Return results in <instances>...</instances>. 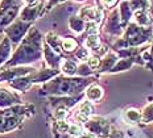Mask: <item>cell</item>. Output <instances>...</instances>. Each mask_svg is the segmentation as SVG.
<instances>
[{"label": "cell", "mask_w": 153, "mask_h": 138, "mask_svg": "<svg viewBox=\"0 0 153 138\" xmlns=\"http://www.w3.org/2000/svg\"><path fill=\"white\" fill-rule=\"evenodd\" d=\"M44 42L45 38L42 37L41 32L32 25L24 40L15 49L11 59L3 66V70L15 66H27L40 61L44 55Z\"/></svg>", "instance_id": "1"}, {"label": "cell", "mask_w": 153, "mask_h": 138, "mask_svg": "<svg viewBox=\"0 0 153 138\" xmlns=\"http://www.w3.org/2000/svg\"><path fill=\"white\" fill-rule=\"evenodd\" d=\"M24 0H0V33H4L20 16Z\"/></svg>", "instance_id": "2"}, {"label": "cell", "mask_w": 153, "mask_h": 138, "mask_svg": "<svg viewBox=\"0 0 153 138\" xmlns=\"http://www.w3.org/2000/svg\"><path fill=\"white\" fill-rule=\"evenodd\" d=\"M30 27H32L30 22H27L23 20H16L13 24H11L7 29L4 30V34L11 40L15 49L19 46V44L24 40V37L27 36V33L29 32Z\"/></svg>", "instance_id": "3"}, {"label": "cell", "mask_w": 153, "mask_h": 138, "mask_svg": "<svg viewBox=\"0 0 153 138\" xmlns=\"http://www.w3.org/2000/svg\"><path fill=\"white\" fill-rule=\"evenodd\" d=\"M34 72H36V69L30 66H15V67H9V69H4L0 72V83L11 82V80L20 78V76L33 75Z\"/></svg>", "instance_id": "4"}, {"label": "cell", "mask_w": 153, "mask_h": 138, "mask_svg": "<svg viewBox=\"0 0 153 138\" xmlns=\"http://www.w3.org/2000/svg\"><path fill=\"white\" fill-rule=\"evenodd\" d=\"M78 16L83 18L86 22H97L98 25L104 20V9L102 7H94V5H83L79 8Z\"/></svg>", "instance_id": "5"}, {"label": "cell", "mask_w": 153, "mask_h": 138, "mask_svg": "<svg viewBox=\"0 0 153 138\" xmlns=\"http://www.w3.org/2000/svg\"><path fill=\"white\" fill-rule=\"evenodd\" d=\"M85 126L88 129V131L94 133L95 136H99L102 138H106L110 136V125L104 118L102 117H92L87 123L85 124Z\"/></svg>", "instance_id": "6"}, {"label": "cell", "mask_w": 153, "mask_h": 138, "mask_svg": "<svg viewBox=\"0 0 153 138\" xmlns=\"http://www.w3.org/2000/svg\"><path fill=\"white\" fill-rule=\"evenodd\" d=\"M44 12H45V5H44V3H40V4H37V5H24V7L21 8V12H20L19 17H20V20L33 24V21L40 17Z\"/></svg>", "instance_id": "7"}, {"label": "cell", "mask_w": 153, "mask_h": 138, "mask_svg": "<svg viewBox=\"0 0 153 138\" xmlns=\"http://www.w3.org/2000/svg\"><path fill=\"white\" fill-rule=\"evenodd\" d=\"M20 97L12 91H9L5 87H0V108L1 109H7L11 108L16 104H20Z\"/></svg>", "instance_id": "8"}, {"label": "cell", "mask_w": 153, "mask_h": 138, "mask_svg": "<svg viewBox=\"0 0 153 138\" xmlns=\"http://www.w3.org/2000/svg\"><path fill=\"white\" fill-rule=\"evenodd\" d=\"M13 45H12L11 40L4 36L3 40L0 41V67H3L5 63L11 59L12 54H13Z\"/></svg>", "instance_id": "9"}, {"label": "cell", "mask_w": 153, "mask_h": 138, "mask_svg": "<svg viewBox=\"0 0 153 138\" xmlns=\"http://www.w3.org/2000/svg\"><path fill=\"white\" fill-rule=\"evenodd\" d=\"M9 87H11L13 91H19V92H27L29 91L33 86V82H32V75L28 76H20V78H16L11 82H8Z\"/></svg>", "instance_id": "10"}, {"label": "cell", "mask_w": 153, "mask_h": 138, "mask_svg": "<svg viewBox=\"0 0 153 138\" xmlns=\"http://www.w3.org/2000/svg\"><path fill=\"white\" fill-rule=\"evenodd\" d=\"M120 25H122V20H120L119 8H115L110 12V16H108V18H107L106 32H110V33H119Z\"/></svg>", "instance_id": "11"}, {"label": "cell", "mask_w": 153, "mask_h": 138, "mask_svg": "<svg viewBox=\"0 0 153 138\" xmlns=\"http://www.w3.org/2000/svg\"><path fill=\"white\" fill-rule=\"evenodd\" d=\"M57 74H58V71L52 69V67H49V69L37 70V71L32 75V82H33V84H36V83L48 82V80H50L53 76H56Z\"/></svg>", "instance_id": "12"}, {"label": "cell", "mask_w": 153, "mask_h": 138, "mask_svg": "<svg viewBox=\"0 0 153 138\" xmlns=\"http://www.w3.org/2000/svg\"><path fill=\"white\" fill-rule=\"evenodd\" d=\"M44 58H45L46 65L49 66V67H52V69L57 67L58 65L61 66L58 53H57L56 50H53L52 47H50L49 45H46L45 42H44Z\"/></svg>", "instance_id": "13"}, {"label": "cell", "mask_w": 153, "mask_h": 138, "mask_svg": "<svg viewBox=\"0 0 153 138\" xmlns=\"http://www.w3.org/2000/svg\"><path fill=\"white\" fill-rule=\"evenodd\" d=\"M133 21L139 27L148 28L153 22V16L149 11H135L133 12Z\"/></svg>", "instance_id": "14"}, {"label": "cell", "mask_w": 153, "mask_h": 138, "mask_svg": "<svg viewBox=\"0 0 153 138\" xmlns=\"http://www.w3.org/2000/svg\"><path fill=\"white\" fill-rule=\"evenodd\" d=\"M119 15L120 20H122V25H127L131 18L133 17V9L129 4V0H123L119 4Z\"/></svg>", "instance_id": "15"}, {"label": "cell", "mask_w": 153, "mask_h": 138, "mask_svg": "<svg viewBox=\"0 0 153 138\" xmlns=\"http://www.w3.org/2000/svg\"><path fill=\"white\" fill-rule=\"evenodd\" d=\"M104 92H103V88L100 87V86L98 84H91L90 87L87 88V91H86V96H87V100L90 101H99L102 97H103Z\"/></svg>", "instance_id": "16"}, {"label": "cell", "mask_w": 153, "mask_h": 138, "mask_svg": "<svg viewBox=\"0 0 153 138\" xmlns=\"http://www.w3.org/2000/svg\"><path fill=\"white\" fill-rule=\"evenodd\" d=\"M69 28L71 29L74 33H82L83 30H86V21L83 18H81L78 15L71 16L69 18Z\"/></svg>", "instance_id": "17"}, {"label": "cell", "mask_w": 153, "mask_h": 138, "mask_svg": "<svg viewBox=\"0 0 153 138\" xmlns=\"http://www.w3.org/2000/svg\"><path fill=\"white\" fill-rule=\"evenodd\" d=\"M45 44L49 45L57 53L59 51V49H62V40L56 33H53V32H49V33L45 34Z\"/></svg>", "instance_id": "18"}, {"label": "cell", "mask_w": 153, "mask_h": 138, "mask_svg": "<svg viewBox=\"0 0 153 138\" xmlns=\"http://www.w3.org/2000/svg\"><path fill=\"white\" fill-rule=\"evenodd\" d=\"M124 120L127 121V124H137L141 121V112L137 111L136 108H128L124 112Z\"/></svg>", "instance_id": "19"}, {"label": "cell", "mask_w": 153, "mask_h": 138, "mask_svg": "<svg viewBox=\"0 0 153 138\" xmlns=\"http://www.w3.org/2000/svg\"><path fill=\"white\" fill-rule=\"evenodd\" d=\"M61 71L65 74L66 76H73L75 75L76 71H78V66L74 61H70V59H65L61 62V66H59Z\"/></svg>", "instance_id": "20"}, {"label": "cell", "mask_w": 153, "mask_h": 138, "mask_svg": "<svg viewBox=\"0 0 153 138\" xmlns=\"http://www.w3.org/2000/svg\"><path fill=\"white\" fill-rule=\"evenodd\" d=\"M102 44H100V38L99 34H90V36L86 37V47L90 50L98 51L100 49Z\"/></svg>", "instance_id": "21"}, {"label": "cell", "mask_w": 153, "mask_h": 138, "mask_svg": "<svg viewBox=\"0 0 153 138\" xmlns=\"http://www.w3.org/2000/svg\"><path fill=\"white\" fill-rule=\"evenodd\" d=\"M129 4L135 11H149L151 9V0H129Z\"/></svg>", "instance_id": "22"}, {"label": "cell", "mask_w": 153, "mask_h": 138, "mask_svg": "<svg viewBox=\"0 0 153 138\" xmlns=\"http://www.w3.org/2000/svg\"><path fill=\"white\" fill-rule=\"evenodd\" d=\"M76 113H81V114H83V116H86V117L90 118V117L92 116V113H94V107H92L91 101H90V100H85V101H82L81 104H79Z\"/></svg>", "instance_id": "23"}, {"label": "cell", "mask_w": 153, "mask_h": 138, "mask_svg": "<svg viewBox=\"0 0 153 138\" xmlns=\"http://www.w3.org/2000/svg\"><path fill=\"white\" fill-rule=\"evenodd\" d=\"M76 41L74 40V38H63L62 40V50L66 51V53H73V51H75L76 49Z\"/></svg>", "instance_id": "24"}, {"label": "cell", "mask_w": 153, "mask_h": 138, "mask_svg": "<svg viewBox=\"0 0 153 138\" xmlns=\"http://www.w3.org/2000/svg\"><path fill=\"white\" fill-rule=\"evenodd\" d=\"M53 116H54V118H56L57 121L66 120L68 116H69V111H68V108H65V107H58L56 111H54Z\"/></svg>", "instance_id": "25"}, {"label": "cell", "mask_w": 153, "mask_h": 138, "mask_svg": "<svg viewBox=\"0 0 153 138\" xmlns=\"http://www.w3.org/2000/svg\"><path fill=\"white\" fill-rule=\"evenodd\" d=\"M69 129H70V123H68L66 120H61V121H57L56 124V130L61 134H65V133H69Z\"/></svg>", "instance_id": "26"}, {"label": "cell", "mask_w": 153, "mask_h": 138, "mask_svg": "<svg viewBox=\"0 0 153 138\" xmlns=\"http://www.w3.org/2000/svg\"><path fill=\"white\" fill-rule=\"evenodd\" d=\"M83 128H82L81 124L75 123V124H70V129H69V134L74 137H79L82 133H83Z\"/></svg>", "instance_id": "27"}, {"label": "cell", "mask_w": 153, "mask_h": 138, "mask_svg": "<svg viewBox=\"0 0 153 138\" xmlns=\"http://www.w3.org/2000/svg\"><path fill=\"white\" fill-rule=\"evenodd\" d=\"M86 33H87V36H90V34H98L99 33V25L92 21L86 22Z\"/></svg>", "instance_id": "28"}, {"label": "cell", "mask_w": 153, "mask_h": 138, "mask_svg": "<svg viewBox=\"0 0 153 138\" xmlns=\"http://www.w3.org/2000/svg\"><path fill=\"white\" fill-rule=\"evenodd\" d=\"M87 66L90 67L91 70L99 69V66H100V58L98 55H91L90 58L87 59Z\"/></svg>", "instance_id": "29"}, {"label": "cell", "mask_w": 153, "mask_h": 138, "mask_svg": "<svg viewBox=\"0 0 153 138\" xmlns=\"http://www.w3.org/2000/svg\"><path fill=\"white\" fill-rule=\"evenodd\" d=\"M119 0H98L99 3V7L103 9H114V7L117 4Z\"/></svg>", "instance_id": "30"}, {"label": "cell", "mask_w": 153, "mask_h": 138, "mask_svg": "<svg viewBox=\"0 0 153 138\" xmlns=\"http://www.w3.org/2000/svg\"><path fill=\"white\" fill-rule=\"evenodd\" d=\"M75 55L79 61H86V59L90 58V55H88V49H85V47L78 49V51L75 53Z\"/></svg>", "instance_id": "31"}, {"label": "cell", "mask_w": 153, "mask_h": 138, "mask_svg": "<svg viewBox=\"0 0 153 138\" xmlns=\"http://www.w3.org/2000/svg\"><path fill=\"white\" fill-rule=\"evenodd\" d=\"M66 0H48L46 4H45V11H50L53 7H56V5L58 4H62V3H65Z\"/></svg>", "instance_id": "32"}, {"label": "cell", "mask_w": 153, "mask_h": 138, "mask_svg": "<svg viewBox=\"0 0 153 138\" xmlns=\"http://www.w3.org/2000/svg\"><path fill=\"white\" fill-rule=\"evenodd\" d=\"M42 3V0H24V5H37Z\"/></svg>", "instance_id": "33"}, {"label": "cell", "mask_w": 153, "mask_h": 138, "mask_svg": "<svg viewBox=\"0 0 153 138\" xmlns=\"http://www.w3.org/2000/svg\"><path fill=\"white\" fill-rule=\"evenodd\" d=\"M78 138H95V134L94 133H91V131H83V133L81 134Z\"/></svg>", "instance_id": "34"}, {"label": "cell", "mask_w": 153, "mask_h": 138, "mask_svg": "<svg viewBox=\"0 0 153 138\" xmlns=\"http://www.w3.org/2000/svg\"><path fill=\"white\" fill-rule=\"evenodd\" d=\"M117 133H119V131H114V134H111V138H122V136Z\"/></svg>", "instance_id": "35"}, {"label": "cell", "mask_w": 153, "mask_h": 138, "mask_svg": "<svg viewBox=\"0 0 153 138\" xmlns=\"http://www.w3.org/2000/svg\"><path fill=\"white\" fill-rule=\"evenodd\" d=\"M74 1H78V3H82V1H85V0H74Z\"/></svg>", "instance_id": "36"}]
</instances>
